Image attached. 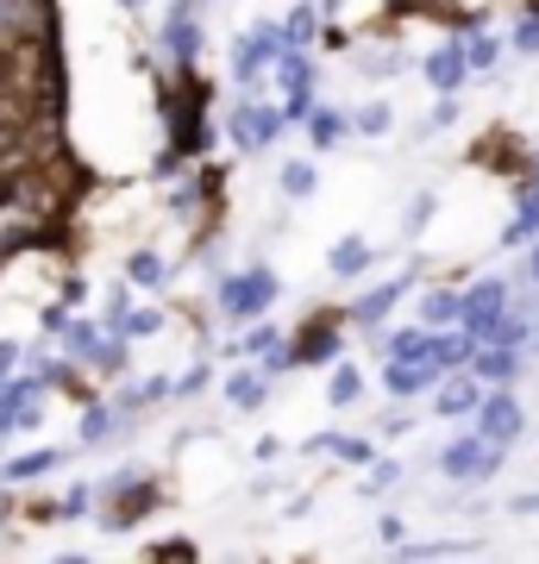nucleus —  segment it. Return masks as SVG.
Returning a JSON list of instances; mask_svg holds the SVG:
<instances>
[{"label": "nucleus", "mask_w": 539, "mask_h": 564, "mask_svg": "<svg viewBox=\"0 0 539 564\" xmlns=\"http://www.w3.org/2000/svg\"><path fill=\"white\" fill-rule=\"evenodd\" d=\"M420 383H427V370H414V364L389 370V389H401V395H408V389H420Z\"/></svg>", "instance_id": "6e6552de"}, {"label": "nucleus", "mask_w": 539, "mask_h": 564, "mask_svg": "<svg viewBox=\"0 0 539 564\" xmlns=\"http://www.w3.org/2000/svg\"><path fill=\"white\" fill-rule=\"evenodd\" d=\"M314 139H320V144L339 139V120H333V113H320V120H314Z\"/></svg>", "instance_id": "9b49d317"}, {"label": "nucleus", "mask_w": 539, "mask_h": 564, "mask_svg": "<svg viewBox=\"0 0 539 564\" xmlns=\"http://www.w3.org/2000/svg\"><path fill=\"white\" fill-rule=\"evenodd\" d=\"M282 188H289V195H308V188H314V170H308V163H289V170H282Z\"/></svg>", "instance_id": "0eeeda50"}, {"label": "nucleus", "mask_w": 539, "mask_h": 564, "mask_svg": "<svg viewBox=\"0 0 539 564\" xmlns=\"http://www.w3.org/2000/svg\"><path fill=\"white\" fill-rule=\"evenodd\" d=\"M364 263V245H339V251H333V270H358Z\"/></svg>", "instance_id": "1a4fd4ad"}, {"label": "nucleus", "mask_w": 539, "mask_h": 564, "mask_svg": "<svg viewBox=\"0 0 539 564\" xmlns=\"http://www.w3.org/2000/svg\"><path fill=\"white\" fill-rule=\"evenodd\" d=\"M471 402H477V389H471V383H452V389L440 395V408H445V414H464Z\"/></svg>", "instance_id": "423d86ee"}, {"label": "nucleus", "mask_w": 539, "mask_h": 564, "mask_svg": "<svg viewBox=\"0 0 539 564\" xmlns=\"http://www.w3.org/2000/svg\"><path fill=\"white\" fill-rule=\"evenodd\" d=\"M263 302H270V276H251L233 289V307H263Z\"/></svg>", "instance_id": "7ed1b4c3"}, {"label": "nucleus", "mask_w": 539, "mask_h": 564, "mask_svg": "<svg viewBox=\"0 0 539 564\" xmlns=\"http://www.w3.org/2000/svg\"><path fill=\"white\" fill-rule=\"evenodd\" d=\"M515 433H520V408L515 402H489V408H483V440H489V445L515 440Z\"/></svg>", "instance_id": "f257e3e1"}, {"label": "nucleus", "mask_w": 539, "mask_h": 564, "mask_svg": "<svg viewBox=\"0 0 539 564\" xmlns=\"http://www.w3.org/2000/svg\"><path fill=\"white\" fill-rule=\"evenodd\" d=\"M352 395H358V377H352V370H345L339 383H333V402H352Z\"/></svg>", "instance_id": "f8f14e48"}, {"label": "nucleus", "mask_w": 539, "mask_h": 564, "mask_svg": "<svg viewBox=\"0 0 539 564\" xmlns=\"http://www.w3.org/2000/svg\"><path fill=\"white\" fill-rule=\"evenodd\" d=\"M44 464H51V452H39V458H20V464H13V477H39Z\"/></svg>", "instance_id": "9d476101"}, {"label": "nucleus", "mask_w": 539, "mask_h": 564, "mask_svg": "<svg viewBox=\"0 0 539 564\" xmlns=\"http://www.w3.org/2000/svg\"><path fill=\"white\" fill-rule=\"evenodd\" d=\"M489 464H496V452H483V445H452V452H445V470H452V477H464V470H489Z\"/></svg>", "instance_id": "f03ea898"}, {"label": "nucleus", "mask_w": 539, "mask_h": 564, "mask_svg": "<svg viewBox=\"0 0 539 564\" xmlns=\"http://www.w3.org/2000/svg\"><path fill=\"white\" fill-rule=\"evenodd\" d=\"M270 132H277V126H270V113H245V120H239V144H251V151H258Z\"/></svg>", "instance_id": "20e7f679"}, {"label": "nucleus", "mask_w": 539, "mask_h": 564, "mask_svg": "<svg viewBox=\"0 0 539 564\" xmlns=\"http://www.w3.org/2000/svg\"><path fill=\"white\" fill-rule=\"evenodd\" d=\"M459 69H464V63H459V51H440V57L427 63V76L440 82V88H452V82H459Z\"/></svg>", "instance_id": "39448f33"}, {"label": "nucleus", "mask_w": 539, "mask_h": 564, "mask_svg": "<svg viewBox=\"0 0 539 564\" xmlns=\"http://www.w3.org/2000/svg\"><path fill=\"white\" fill-rule=\"evenodd\" d=\"M258 395H263V389H258V383H245V377L233 383V402H239V408H245V402H258Z\"/></svg>", "instance_id": "ddd939ff"}]
</instances>
